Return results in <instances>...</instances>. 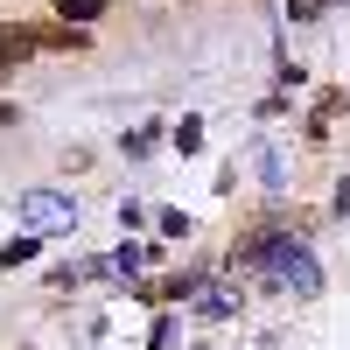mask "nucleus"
Here are the masks:
<instances>
[{
  "label": "nucleus",
  "mask_w": 350,
  "mask_h": 350,
  "mask_svg": "<svg viewBox=\"0 0 350 350\" xmlns=\"http://www.w3.org/2000/svg\"><path fill=\"white\" fill-rule=\"evenodd\" d=\"M28 259H36V231H21V239L0 245V267H28Z\"/></svg>",
  "instance_id": "423d86ee"
},
{
  "label": "nucleus",
  "mask_w": 350,
  "mask_h": 350,
  "mask_svg": "<svg viewBox=\"0 0 350 350\" xmlns=\"http://www.w3.org/2000/svg\"><path fill=\"white\" fill-rule=\"evenodd\" d=\"M140 259H148V245H120V252H112V267H120V273H133Z\"/></svg>",
  "instance_id": "9d476101"
},
{
  "label": "nucleus",
  "mask_w": 350,
  "mask_h": 350,
  "mask_svg": "<svg viewBox=\"0 0 350 350\" xmlns=\"http://www.w3.org/2000/svg\"><path fill=\"white\" fill-rule=\"evenodd\" d=\"M36 42H42L36 28H0V64H21V56L36 49Z\"/></svg>",
  "instance_id": "20e7f679"
},
{
  "label": "nucleus",
  "mask_w": 350,
  "mask_h": 350,
  "mask_svg": "<svg viewBox=\"0 0 350 350\" xmlns=\"http://www.w3.org/2000/svg\"><path fill=\"white\" fill-rule=\"evenodd\" d=\"M343 98H350V92H323V98H315V112H308V140H329V126H336Z\"/></svg>",
  "instance_id": "7ed1b4c3"
},
{
  "label": "nucleus",
  "mask_w": 350,
  "mask_h": 350,
  "mask_svg": "<svg viewBox=\"0 0 350 350\" xmlns=\"http://www.w3.org/2000/svg\"><path fill=\"white\" fill-rule=\"evenodd\" d=\"M21 217L36 224V231H64L77 211H70V196H56V189H28L21 196Z\"/></svg>",
  "instance_id": "f03ea898"
},
{
  "label": "nucleus",
  "mask_w": 350,
  "mask_h": 350,
  "mask_svg": "<svg viewBox=\"0 0 350 350\" xmlns=\"http://www.w3.org/2000/svg\"><path fill=\"white\" fill-rule=\"evenodd\" d=\"M105 8H112V0H56V14H64L70 28H84V21H98Z\"/></svg>",
  "instance_id": "39448f33"
},
{
  "label": "nucleus",
  "mask_w": 350,
  "mask_h": 350,
  "mask_svg": "<svg viewBox=\"0 0 350 350\" xmlns=\"http://www.w3.org/2000/svg\"><path fill=\"white\" fill-rule=\"evenodd\" d=\"M231 301H239V295H224V287H211V295H203L196 308H203V315H231Z\"/></svg>",
  "instance_id": "6e6552de"
},
{
  "label": "nucleus",
  "mask_w": 350,
  "mask_h": 350,
  "mask_svg": "<svg viewBox=\"0 0 350 350\" xmlns=\"http://www.w3.org/2000/svg\"><path fill=\"white\" fill-rule=\"evenodd\" d=\"M239 267L259 273V280H273L280 295H295V301H315L323 295V267H315V252L301 239H252L239 252Z\"/></svg>",
  "instance_id": "f257e3e1"
},
{
  "label": "nucleus",
  "mask_w": 350,
  "mask_h": 350,
  "mask_svg": "<svg viewBox=\"0 0 350 350\" xmlns=\"http://www.w3.org/2000/svg\"><path fill=\"white\" fill-rule=\"evenodd\" d=\"M175 148L196 154V148H203V120H183V126H175Z\"/></svg>",
  "instance_id": "0eeeda50"
},
{
  "label": "nucleus",
  "mask_w": 350,
  "mask_h": 350,
  "mask_svg": "<svg viewBox=\"0 0 350 350\" xmlns=\"http://www.w3.org/2000/svg\"><path fill=\"white\" fill-rule=\"evenodd\" d=\"M323 8H329V0H287V14H295V21H323Z\"/></svg>",
  "instance_id": "1a4fd4ad"
},
{
  "label": "nucleus",
  "mask_w": 350,
  "mask_h": 350,
  "mask_svg": "<svg viewBox=\"0 0 350 350\" xmlns=\"http://www.w3.org/2000/svg\"><path fill=\"white\" fill-rule=\"evenodd\" d=\"M336 211H343V217H350V183H343V189H336Z\"/></svg>",
  "instance_id": "9b49d317"
}]
</instances>
